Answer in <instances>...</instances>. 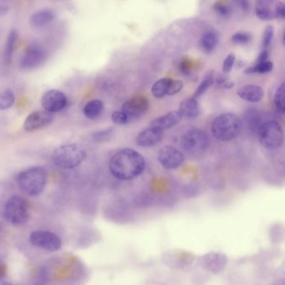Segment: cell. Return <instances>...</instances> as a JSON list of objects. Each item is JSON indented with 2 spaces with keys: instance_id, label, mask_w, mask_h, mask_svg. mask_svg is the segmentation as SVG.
Masks as SVG:
<instances>
[{
  "instance_id": "cell-24",
  "label": "cell",
  "mask_w": 285,
  "mask_h": 285,
  "mask_svg": "<svg viewBox=\"0 0 285 285\" xmlns=\"http://www.w3.org/2000/svg\"><path fill=\"white\" fill-rule=\"evenodd\" d=\"M268 2L259 1L257 2L255 6V15L258 18L263 20H269L275 18L274 13L268 6Z\"/></svg>"
},
{
  "instance_id": "cell-19",
  "label": "cell",
  "mask_w": 285,
  "mask_h": 285,
  "mask_svg": "<svg viewBox=\"0 0 285 285\" xmlns=\"http://www.w3.org/2000/svg\"><path fill=\"white\" fill-rule=\"evenodd\" d=\"M104 109H105V105L102 101L94 99L85 104L83 111H84V116L87 117L88 119L96 120L101 116Z\"/></svg>"
},
{
  "instance_id": "cell-25",
  "label": "cell",
  "mask_w": 285,
  "mask_h": 285,
  "mask_svg": "<svg viewBox=\"0 0 285 285\" xmlns=\"http://www.w3.org/2000/svg\"><path fill=\"white\" fill-rule=\"evenodd\" d=\"M213 81H214V71L209 70V71L206 73V75H204L201 84H199L198 87L197 88V90H196L194 95H193V98L197 99L198 97L202 96L209 89L211 85L213 84Z\"/></svg>"
},
{
  "instance_id": "cell-15",
  "label": "cell",
  "mask_w": 285,
  "mask_h": 285,
  "mask_svg": "<svg viewBox=\"0 0 285 285\" xmlns=\"http://www.w3.org/2000/svg\"><path fill=\"white\" fill-rule=\"evenodd\" d=\"M162 131L150 126L139 133L135 138V143L140 147H152L162 140Z\"/></svg>"
},
{
  "instance_id": "cell-36",
  "label": "cell",
  "mask_w": 285,
  "mask_h": 285,
  "mask_svg": "<svg viewBox=\"0 0 285 285\" xmlns=\"http://www.w3.org/2000/svg\"><path fill=\"white\" fill-rule=\"evenodd\" d=\"M268 50H263L261 52H260V54H258V58H257V60H256V63H263V62H265V61H268Z\"/></svg>"
},
{
  "instance_id": "cell-33",
  "label": "cell",
  "mask_w": 285,
  "mask_h": 285,
  "mask_svg": "<svg viewBox=\"0 0 285 285\" xmlns=\"http://www.w3.org/2000/svg\"><path fill=\"white\" fill-rule=\"evenodd\" d=\"M111 120L117 125H126L131 122L129 117L121 111H115L111 115Z\"/></svg>"
},
{
  "instance_id": "cell-31",
  "label": "cell",
  "mask_w": 285,
  "mask_h": 285,
  "mask_svg": "<svg viewBox=\"0 0 285 285\" xmlns=\"http://www.w3.org/2000/svg\"><path fill=\"white\" fill-rule=\"evenodd\" d=\"M213 8H214V10H215L217 15H219L220 17H222V18H226V17L230 16L232 11H233L230 4L228 3H226V2H217L214 4Z\"/></svg>"
},
{
  "instance_id": "cell-12",
  "label": "cell",
  "mask_w": 285,
  "mask_h": 285,
  "mask_svg": "<svg viewBox=\"0 0 285 285\" xmlns=\"http://www.w3.org/2000/svg\"><path fill=\"white\" fill-rule=\"evenodd\" d=\"M67 105L66 95L58 90H48L43 95L41 105L44 111L51 114L62 111Z\"/></svg>"
},
{
  "instance_id": "cell-22",
  "label": "cell",
  "mask_w": 285,
  "mask_h": 285,
  "mask_svg": "<svg viewBox=\"0 0 285 285\" xmlns=\"http://www.w3.org/2000/svg\"><path fill=\"white\" fill-rule=\"evenodd\" d=\"M18 39V33L15 30H12L7 38L6 44L3 52V60L6 66H9L12 62L13 55L15 50V46Z\"/></svg>"
},
{
  "instance_id": "cell-9",
  "label": "cell",
  "mask_w": 285,
  "mask_h": 285,
  "mask_svg": "<svg viewBox=\"0 0 285 285\" xmlns=\"http://www.w3.org/2000/svg\"><path fill=\"white\" fill-rule=\"evenodd\" d=\"M46 58V53L41 45L32 43L28 45L22 54L19 66L23 69H32L42 65Z\"/></svg>"
},
{
  "instance_id": "cell-40",
  "label": "cell",
  "mask_w": 285,
  "mask_h": 285,
  "mask_svg": "<svg viewBox=\"0 0 285 285\" xmlns=\"http://www.w3.org/2000/svg\"><path fill=\"white\" fill-rule=\"evenodd\" d=\"M11 285V284H3V285Z\"/></svg>"
},
{
  "instance_id": "cell-20",
  "label": "cell",
  "mask_w": 285,
  "mask_h": 285,
  "mask_svg": "<svg viewBox=\"0 0 285 285\" xmlns=\"http://www.w3.org/2000/svg\"><path fill=\"white\" fill-rule=\"evenodd\" d=\"M172 79L162 78L154 83L151 87V94L156 98H162L164 96H171Z\"/></svg>"
},
{
  "instance_id": "cell-41",
  "label": "cell",
  "mask_w": 285,
  "mask_h": 285,
  "mask_svg": "<svg viewBox=\"0 0 285 285\" xmlns=\"http://www.w3.org/2000/svg\"><path fill=\"white\" fill-rule=\"evenodd\" d=\"M0 231H1V227H0Z\"/></svg>"
},
{
  "instance_id": "cell-7",
  "label": "cell",
  "mask_w": 285,
  "mask_h": 285,
  "mask_svg": "<svg viewBox=\"0 0 285 285\" xmlns=\"http://www.w3.org/2000/svg\"><path fill=\"white\" fill-rule=\"evenodd\" d=\"M181 147L186 153L198 156L204 153L209 145V138L206 132L199 129H191L183 134Z\"/></svg>"
},
{
  "instance_id": "cell-11",
  "label": "cell",
  "mask_w": 285,
  "mask_h": 285,
  "mask_svg": "<svg viewBox=\"0 0 285 285\" xmlns=\"http://www.w3.org/2000/svg\"><path fill=\"white\" fill-rule=\"evenodd\" d=\"M149 108V101L144 96H136L132 97L124 103L120 111L129 117L131 121L139 119L146 114Z\"/></svg>"
},
{
  "instance_id": "cell-10",
  "label": "cell",
  "mask_w": 285,
  "mask_h": 285,
  "mask_svg": "<svg viewBox=\"0 0 285 285\" xmlns=\"http://www.w3.org/2000/svg\"><path fill=\"white\" fill-rule=\"evenodd\" d=\"M157 159L164 168L171 170L180 167L185 160V156L183 151L177 147L168 145L160 149Z\"/></svg>"
},
{
  "instance_id": "cell-13",
  "label": "cell",
  "mask_w": 285,
  "mask_h": 285,
  "mask_svg": "<svg viewBox=\"0 0 285 285\" xmlns=\"http://www.w3.org/2000/svg\"><path fill=\"white\" fill-rule=\"evenodd\" d=\"M54 114L45 111H34L24 120V131L34 132L50 126L54 120Z\"/></svg>"
},
{
  "instance_id": "cell-5",
  "label": "cell",
  "mask_w": 285,
  "mask_h": 285,
  "mask_svg": "<svg viewBox=\"0 0 285 285\" xmlns=\"http://www.w3.org/2000/svg\"><path fill=\"white\" fill-rule=\"evenodd\" d=\"M257 135L262 146L269 150L278 149L284 143V129L282 125L276 120L264 121L259 127Z\"/></svg>"
},
{
  "instance_id": "cell-3",
  "label": "cell",
  "mask_w": 285,
  "mask_h": 285,
  "mask_svg": "<svg viewBox=\"0 0 285 285\" xmlns=\"http://www.w3.org/2000/svg\"><path fill=\"white\" fill-rule=\"evenodd\" d=\"M86 155V151L82 146L70 143L57 147L52 154V161L59 168L71 170L81 165Z\"/></svg>"
},
{
  "instance_id": "cell-32",
  "label": "cell",
  "mask_w": 285,
  "mask_h": 285,
  "mask_svg": "<svg viewBox=\"0 0 285 285\" xmlns=\"http://www.w3.org/2000/svg\"><path fill=\"white\" fill-rule=\"evenodd\" d=\"M252 40V35L249 32L240 31L234 34L232 36V41L236 45H246Z\"/></svg>"
},
{
  "instance_id": "cell-30",
  "label": "cell",
  "mask_w": 285,
  "mask_h": 285,
  "mask_svg": "<svg viewBox=\"0 0 285 285\" xmlns=\"http://www.w3.org/2000/svg\"><path fill=\"white\" fill-rule=\"evenodd\" d=\"M273 35H274V29L272 25H268L265 28L262 37V46L263 50H268L273 42Z\"/></svg>"
},
{
  "instance_id": "cell-2",
  "label": "cell",
  "mask_w": 285,
  "mask_h": 285,
  "mask_svg": "<svg viewBox=\"0 0 285 285\" xmlns=\"http://www.w3.org/2000/svg\"><path fill=\"white\" fill-rule=\"evenodd\" d=\"M242 120L237 115L223 113L213 120L211 132L217 140L230 141L237 138L242 132Z\"/></svg>"
},
{
  "instance_id": "cell-29",
  "label": "cell",
  "mask_w": 285,
  "mask_h": 285,
  "mask_svg": "<svg viewBox=\"0 0 285 285\" xmlns=\"http://www.w3.org/2000/svg\"><path fill=\"white\" fill-rule=\"evenodd\" d=\"M113 133H114L113 128L101 130L98 132H94L91 135V138L96 142H105V141H108L112 137Z\"/></svg>"
},
{
  "instance_id": "cell-27",
  "label": "cell",
  "mask_w": 285,
  "mask_h": 285,
  "mask_svg": "<svg viewBox=\"0 0 285 285\" xmlns=\"http://www.w3.org/2000/svg\"><path fill=\"white\" fill-rule=\"evenodd\" d=\"M285 83H282L277 89L273 99L275 107L280 113H285Z\"/></svg>"
},
{
  "instance_id": "cell-1",
  "label": "cell",
  "mask_w": 285,
  "mask_h": 285,
  "mask_svg": "<svg viewBox=\"0 0 285 285\" xmlns=\"http://www.w3.org/2000/svg\"><path fill=\"white\" fill-rule=\"evenodd\" d=\"M146 168V161L141 154L133 149L117 151L109 162V170L113 177L128 181L138 177Z\"/></svg>"
},
{
  "instance_id": "cell-6",
  "label": "cell",
  "mask_w": 285,
  "mask_h": 285,
  "mask_svg": "<svg viewBox=\"0 0 285 285\" xmlns=\"http://www.w3.org/2000/svg\"><path fill=\"white\" fill-rule=\"evenodd\" d=\"M29 212L27 200L20 196H13L5 203L3 216L13 225H22L27 222Z\"/></svg>"
},
{
  "instance_id": "cell-28",
  "label": "cell",
  "mask_w": 285,
  "mask_h": 285,
  "mask_svg": "<svg viewBox=\"0 0 285 285\" xmlns=\"http://www.w3.org/2000/svg\"><path fill=\"white\" fill-rule=\"evenodd\" d=\"M273 64L268 60L263 63L255 64L254 66L252 67H249V69H246L245 73L246 74H254V73H258V74H266V73H269L273 70Z\"/></svg>"
},
{
  "instance_id": "cell-14",
  "label": "cell",
  "mask_w": 285,
  "mask_h": 285,
  "mask_svg": "<svg viewBox=\"0 0 285 285\" xmlns=\"http://www.w3.org/2000/svg\"><path fill=\"white\" fill-rule=\"evenodd\" d=\"M182 118L183 117L181 116L179 111H169L168 113L163 115L162 117H156L151 120L150 122V126L163 132L164 130L170 129L171 127L176 126L177 123H179Z\"/></svg>"
},
{
  "instance_id": "cell-26",
  "label": "cell",
  "mask_w": 285,
  "mask_h": 285,
  "mask_svg": "<svg viewBox=\"0 0 285 285\" xmlns=\"http://www.w3.org/2000/svg\"><path fill=\"white\" fill-rule=\"evenodd\" d=\"M15 96L12 90L6 89L0 93V110L5 111L15 104Z\"/></svg>"
},
{
  "instance_id": "cell-16",
  "label": "cell",
  "mask_w": 285,
  "mask_h": 285,
  "mask_svg": "<svg viewBox=\"0 0 285 285\" xmlns=\"http://www.w3.org/2000/svg\"><path fill=\"white\" fill-rule=\"evenodd\" d=\"M237 96L241 99L250 103L260 102L264 98L263 88L257 84H247L237 90Z\"/></svg>"
},
{
  "instance_id": "cell-23",
  "label": "cell",
  "mask_w": 285,
  "mask_h": 285,
  "mask_svg": "<svg viewBox=\"0 0 285 285\" xmlns=\"http://www.w3.org/2000/svg\"><path fill=\"white\" fill-rule=\"evenodd\" d=\"M244 120H245V123H246L248 128L256 134H257L259 127L262 126V124L264 123V121H266V120H263L260 112L255 111V110H250V111H247L246 114L244 116Z\"/></svg>"
},
{
  "instance_id": "cell-38",
  "label": "cell",
  "mask_w": 285,
  "mask_h": 285,
  "mask_svg": "<svg viewBox=\"0 0 285 285\" xmlns=\"http://www.w3.org/2000/svg\"><path fill=\"white\" fill-rule=\"evenodd\" d=\"M6 273V266L2 258L0 257V279H3Z\"/></svg>"
},
{
  "instance_id": "cell-21",
  "label": "cell",
  "mask_w": 285,
  "mask_h": 285,
  "mask_svg": "<svg viewBox=\"0 0 285 285\" xmlns=\"http://www.w3.org/2000/svg\"><path fill=\"white\" fill-rule=\"evenodd\" d=\"M218 43V38L215 32L207 31L200 39V47L203 53L209 54L214 51Z\"/></svg>"
},
{
  "instance_id": "cell-17",
  "label": "cell",
  "mask_w": 285,
  "mask_h": 285,
  "mask_svg": "<svg viewBox=\"0 0 285 285\" xmlns=\"http://www.w3.org/2000/svg\"><path fill=\"white\" fill-rule=\"evenodd\" d=\"M55 12L50 9H39L30 17V24L34 28L48 26L54 21Z\"/></svg>"
},
{
  "instance_id": "cell-18",
  "label": "cell",
  "mask_w": 285,
  "mask_h": 285,
  "mask_svg": "<svg viewBox=\"0 0 285 285\" xmlns=\"http://www.w3.org/2000/svg\"><path fill=\"white\" fill-rule=\"evenodd\" d=\"M179 112L182 117L193 119L198 117L201 112L200 105L198 101L193 97L183 100L179 105Z\"/></svg>"
},
{
  "instance_id": "cell-37",
  "label": "cell",
  "mask_w": 285,
  "mask_h": 285,
  "mask_svg": "<svg viewBox=\"0 0 285 285\" xmlns=\"http://www.w3.org/2000/svg\"><path fill=\"white\" fill-rule=\"evenodd\" d=\"M9 11V4L6 3H0V17L6 15Z\"/></svg>"
},
{
  "instance_id": "cell-8",
  "label": "cell",
  "mask_w": 285,
  "mask_h": 285,
  "mask_svg": "<svg viewBox=\"0 0 285 285\" xmlns=\"http://www.w3.org/2000/svg\"><path fill=\"white\" fill-rule=\"evenodd\" d=\"M30 242L33 246L48 252H56L62 245L58 235L51 232L40 230L30 234Z\"/></svg>"
},
{
  "instance_id": "cell-4",
  "label": "cell",
  "mask_w": 285,
  "mask_h": 285,
  "mask_svg": "<svg viewBox=\"0 0 285 285\" xmlns=\"http://www.w3.org/2000/svg\"><path fill=\"white\" fill-rule=\"evenodd\" d=\"M19 188L29 196H38L45 189L47 171L42 167H32L20 171L17 177Z\"/></svg>"
},
{
  "instance_id": "cell-35",
  "label": "cell",
  "mask_w": 285,
  "mask_h": 285,
  "mask_svg": "<svg viewBox=\"0 0 285 285\" xmlns=\"http://www.w3.org/2000/svg\"><path fill=\"white\" fill-rule=\"evenodd\" d=\"M275 18L284 19L285 18V4L283 2H278L274 10Z\"/></svg>"
},
{
  "instance_id": "cell-39",
  "label": "cell",
  "mask_w": 285,
  "mask_h": 285,
  "mask_svg": "<svg viewBox=\"0 0 285 285\" xmlns=\"http://www.w3.org/2000/svg\"><path fill=\"white\" fill-rule=\"evenodd\" d=\"M241 6H242V9L243 10H249V2H247V1H243V2H241Z\"/></svg>"
},
{
  "instance_id": "cell-34",
  "label": "cell",
  "mask_w": 285,
  "mask_h": 285,
  "mask_svg": "<svg viewBox=\"0 0 285 285\" xmlns=\"http://www.w3.org/2000/svg\"><path fill=\"white\" fill-rule=\"evenodd\" d=\"M235 62H236V56H235V54H233V53L228 54V56L223 60L222 71L224 73L230 72L232 69L234 68Z\"/></svg>"
}]
</instances>
